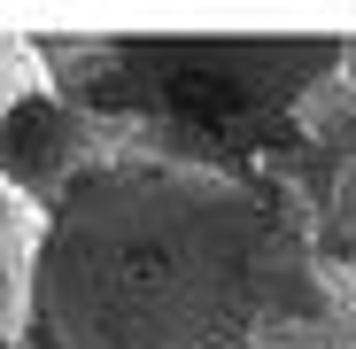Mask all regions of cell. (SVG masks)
Returning a JSON list of instances; mask_svg holds the SVG:
<instances>
[{
	"instance_id": "obj_4",
	"label": "cell",
	"mask_w": 356,
	"mask_h": 349,
	"mask_svg": "<svg viewBox=\"0 0 356 349\" xmlns=\"http://www.w3.org/2000/svg\"><path fill=\"white\" fill-rule=\"evenodd\" d=\"M39 241L47 217L0 187V349H24L31 334V295H39Z\"/></svg>"
},
{
	"instance_id": "obj_2",
	"label": "cell",
	"mask_w": 356,
	"mask_h": 349,
	"mask_svg": "<svg viewBox=\"0 0 356 349\" xmlns=\"http://www.w3.org/2000/svg\"><path fill=\"white\" fill-rule=\"evenodd\" d=\"M54 54V93L86 109L124 155L264 171L279 140L341 70L348 39H31Z\"/></svg>"
},
{
	"instance_id": "obj_5",
	"label": "cell",
	"mask_w": 356,
	"mask_h": 349,
	"mask_svg": "<svg viewBox=\"0 0 356 349\" xmlns=\"http://www.w3.org/2000/svg\"><path fill=\"white\" fill-rule=\"evenodd\" d=\"M310 349H356V272L348 279H333V318L318 326V341Z\"/></svg>"
},
{
	"instance_id": "obj_6",
	"label": "cell",
	"mask_w": 356,
	"mask_h": 349,
	"mask_svg": "<svg viewBox=\"0 0 356 349\" xmlns=\"http://www.w3.org/2000/svg\"><path fill=\"white\" fill-rule=\"evenodd\" d=\"M341 78H348V86H356V39H348V70H341Z\"/></svg>"
},
{
	"instance_id": "obj_1",
	"label": "cell",
	"mask_w": 356,
	"mask_h": 349,
	"mask_svg": "<svg viewBox=\"0 0 356 349\" xmlns=\"http://www.w3.org/2000/svg\"><path fill=\"white\" fill-rule=\"evenodd\" d=\"M333 272L271 171L101 155L47 210L24 349H310Z\"/></svg>"
},
{
	"instance_id": "obj_3",
	"label": "cell",
	"mask_w": 356,
	"mask_h": 349,
	"mask_svg": "<svg viewBox=\"0 0 356 349\" xmlns=\"http://www.w3.org/2000/svg\"><path fill=\"white\" fill-rule=\"evenodd\" d=\"M101 155H116V140L86 109H70L54 86H31L16 101H0V187L24 194L39 217L63 202Z\"/></svg>"
}]
</instances>
